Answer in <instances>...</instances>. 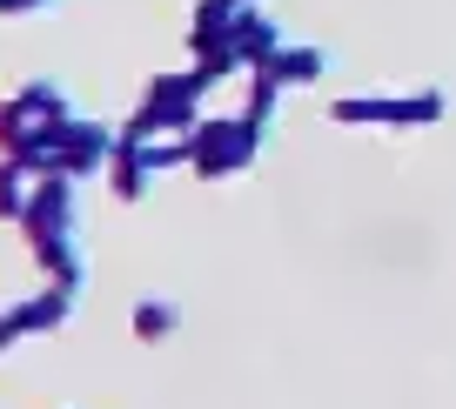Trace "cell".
<instances>
[{"label": "cell", "instance_id": "obj_9", "mask_svg": "<svg viewBox=\"0 0 456 409\" xmlns=\"http://www.w3.org/2000/svg\"><path fill=\"white\" fill-rule=\"evenodd\" d=\"M289 34H282V20L269 14V7H242V20H235V28H228V47H235V54H242V68H262V61L275 54V47H282Z\"/></svg>", "mask_w": 456, "mask_h": 409}, {"label": "cell", "instance_id": "obj_11", "mask_svg": "<svg viewBox=\"0 0 456 409\" xmlns=\"http://www.w3.org/2000/svg\"><path fill=\"white\" fill-rule=\"evenodd\" d=\"M34 182H41V168L20 155H0V222H20L34 201Z\"/></svg>", "mask_w": 456, "mask_h": 409}, {"label": "cell", "instance_id": "obj_12", "mask_svg": "<svg viewBox=\"0 0 456 409\" xmlns=\"http://www.w3.org/2000/svg\"><path fill=\"white\" fill-rule=\"evenodd\" d=\"M128 329H134V342H168L175 329H182V302L175 296H142L134 315H128Z\"/></svg>", "mask_w": 456, "mask_h": 409}, {"label": "cell", "instance_id": "obj_2", "mask_svg": "<svg viewBox=\"0 0 456 409\" xmlns=\"http://www.w3.org/2000/svg\"><path fill=\"white\" fill-rule=\"evenodd\" d=\"M269 148V127L256 114H215V121H195L188 127V168L201 182H228V175H242L262 161Z\"/></svg>", "mask_w": 456, "mask_h": 409}, {"label": "cell", "instance_id": "obj_14", "mask_svg": "<svg viewBox=\"0 0 456 409\" xmlns=\"http://www.w3.org/2000/svg\"><path fill=\"white\" fill-rule=\"evenodd\" d=\"M54 0H0V20H28V14H47Z\"/></svg>", "mask_w": 456, "mask_h": 409}, {"label": "cell", "instance_id": "obj_5", "mask_svg": "<svg viewBox=\"0 0 456 409\" xmlns=\"http://www.w3.org/2000/svg\"><path fill=\"white\" fill-rule=\"evenodd\" d=\"M74 302H81V289H68V282H47V289H34V296L7 302V309H0V356L20 349V342H34V336H54V329H68Z\"/></svg>", "mask_w": 456, "mask_h": 409}, {"label": "cell", "instance_id": "obj_10", "mask_svg": "<svg viewBox=\"0 0 456 409\" xmlns=\"http://www.w3.org/2000/svg\"><path fill=\"white\" fill-rule=\"evenodd\" d=\"M242 7H256V0H195V14H188V47H195V54L228 47V28L242 20Z\"/></svg>", "mask_w": 456, "mask_h": 409}, {"label": "cell", "instance_id": "obj_3", "mask_svg": "<svg viewBox=\"0 0 456 409\" xmlns=\"http://www.w3.org/2000/svg\"><path fill=\"white\" fill-rule=\"evenodd\" d=\"M208 74L188 68V74H155V81L142 87V101H134V114L121 121V135L128 142H148V135H188V127L201 121V101H208Z\"/></svg>", "mask_w": 456, "mask_h": 409}, {"label": "cell", "instance_id": "obj_8", "mask_svg": "<svg viewBox=\"0 0 456 409\" xmlns=\"http://www.w3.org/2000/svg\"><path fill=\"white\" fill-rule=\"evenodd\" d=\"M248 74H269L275 87H309V81H322V74H329V47H315V41H282L262 68H248Z\"/></svg>", "mask_w": 456, "mask_h": 409}, {"label": "cell", "instance_id": "obj_1", "mask_svg": "<svg viewBox=\"0 0 456 409\" xmlns=\"http://www.w3.org/2000/svg\"><path fill=\"white\" fill-rule=\"evenodd\" d=\"M20 235H28V255L41 262L47 282H87V241H81V201H74V175H41L34 182V201L20 215Z\"/></svg>", "mask_w": 456, "mask_h": 409}, {"label": "cell", "instance_id": "obj_7", "mask_svg": "<svg viewBox=\"0 0 456 409\" xmlns=\"http://www.w3.org/2000/svg\"><path fill=\"white\" fill-rule=\"evenodd\" d=\"M47 127H54V114H47L41 101L28 94V87H14V94L0 101V155L41 161V148H47Z\"/></svg>", "mask_w": 456, "mask_h": 409}, {"label": "cell", "instance_id": "obj_4", "mask_svg": "<svg viewBox=\"0 0 456 409\" xmlns=\"http://www.w3.org/2000/svg\"><path fill=\"white\" fill-rule=\"evenodd\" d=\"M114 148H121V127L108 121H87V114H61L54 127H47V148L34 168L41 175H74V182H87V175H108Z\"/></svg>", "mask_w": 456, "mask_h": 409}, {"label": "cell", "instance_id": "obj_13", "mask_svg": "<svg viewBox=\"0 0 456 409\" xmlns=\"http://www.w3.org/2000/svg\"><path fill=\"white\" fill-rule=\"evenodd\" d=\"M282 94H289V87H275L269 74H248V108H242V114H256L262 127H275V108H282Z\"/></svg>", "mask_w": 456, "mask_h": 409}, {"label": "cell", "instance_id": "obj_6", "mask_svg": "<svg viewBox=\"0 0 456 409\" xmlns=\"http://www.w3.org/2000/svg\"><path fill=\"white\" fill-rule=\"evenodd\" d=\"M443 114V94H342L329 101L336 127H423Z\"/></svg>", "mask_w": 456, "mask_h": 409}]
</instances>
